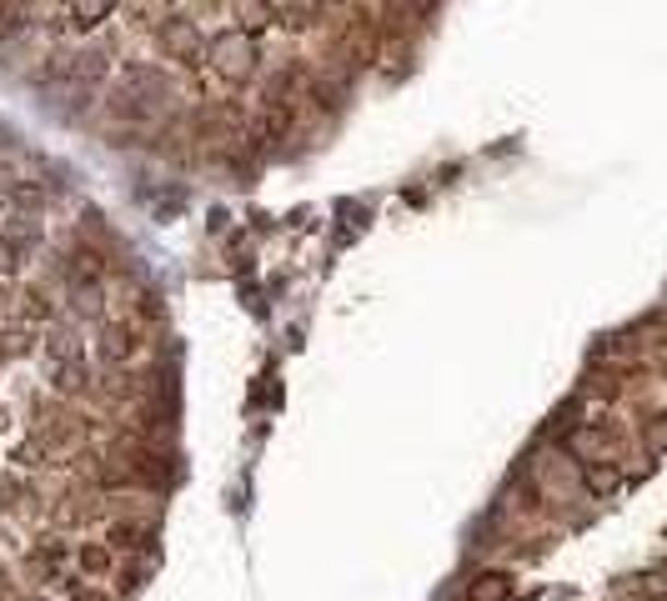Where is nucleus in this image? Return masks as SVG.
Instances as JSON below:
<instances>
[{
    "instance_id": "obj_3",
    "label": "nucleus",
    "mask_w": 667,
    "mask_h": 601,
    "mask_svg": "<svg viewBox=\"0 0 667 601\" xmlns=\"http://www.w3.org/2000/svg\"><path fill=\"white\" fill-rule=\"evenodd\" d=\"M136 326L131 321H101V342H95V351H101V361L106 366H120L136 356Z\"/></svg>"
},
{
    "instance_id": "obj_10",
    "label": "nucleus",
    "mask_w": 667,
    "mask_h": 601,
    "mask_svg": "<svg viewBox=\"0 0 667 601\" xmlns=\"http://www.w3.org/2000/svg\"><path fill=\"white\" fill-rule=\"evenodd\" d=\"M111 556H116V552H111V542L106 546H81V566H85V571H106Z\"/></svg>"
},
{
    "instance_id": "obj_5",
    "label": "nucleus",
    "mask_w": 667,
    "mask_h": 601,
    "mask_svg": "<svg viewBox=\"0 0 667 601\" xmlns=\"http://www.w3.org/2000/svg\"><path fill=\"white\" fill-rule=\"evenodd\" d=\"M286 126H291V116H286V106H281V101H266V106H262V116H256V126H251V136H256V141H281V136H286Z\"/></svg>"
},
{
    "instance_id": "obj_12",
    "label": "nucleus",
    "mask_w": 667,
    "mask_h": 601,
    "mask_svg": "<svg viewBox=\"0 0 667 601\" xmlns=\"http://www.w3.org/2000/svg\"><path fill=\"white\" fill-rule=\"evenodd\" d=\"M15 271V241L11 236H0V276Z\"/></svg>"
},
{
    "instance_id": "obj_11",
    "label": "nucleus",
    "mask_w": 667,
    "mask_h": 601,
    "mask_svg": "<svg viewBox=\"0 0 667 601\" xmlns=\"http://www.w3.org/2000/svg\"><path fill=\"white\" fill-rule=\"evenodd\" d=\"M25 316H31V321H50V316H56V307H50V301L36 291V286L25 291Z\"/></svg>"
},
{
    "instance_id": "obj_13",
    "label": "nucleus",
    "mask_w": 667,
    "mask_h": 601,
    "mask_svg": "<svg viewBox=\"0 0 667 601\" xmlns=\"http://www.w3.org/2000/svg\"><path fill=\"white\" fill-rule=\"evenodd\" d=\"M612 482H618V476H612L608 466H602V472H587V486H593V492H608Z\"/></svg>"
},
{
    "instance_id": "obj_6",
    "label": "nucleus",
    "mask_w": 667,
    "mask_h": 601,
    "mask_svg": "<svg viewBox=\"0 0 667 601\" xmlns=\"http://www.w3.org/2000/svg\"><path fill=\"white\" fill-rule=\"evenodd\" d=\"M272 21H276V11L266 5V0H237V25L246 31V36H262Z\"/></svg>"
},
{
    "instance_id": "obj_14",
    "label": "nucleus",
    "mask_w": 667,
    "mask_h": 601,
    "mask_svg": "<svg viewBox=\"0 0 667 601\" xmlns=\"http://www.w3.org/2000/svg\"><path fill=\"white\" fill-rule=\"evenodd\" d=\"M266 5H272V11L281 15V21H286V11H291V0H266Z\"/></svg>"
},
{
    "instance_id": "obj_4",
    "label": "nucleus",
    "mask_w": 667,
    "mask_h": 601,
    "mask_svg": "<svg viewBox=\"0 0 667 601\" xmlns=\"http://www.w3.org/2000/svg\"><path fill=\"white\" fill-rule=\"evenodd\" d=\"M106 542H111V552H146L156 542V531L141 527V521H111Z\"/></svg>"
},
{
    "instance_id": "obj_7",
    "label": "nucleus",
    "mask_w": 667,
    "mask_h": 601,
    "mask_svg": "<svg viewBox=\"0 0 667 601\" xmlns=\"http://www.w3.org/2000/svg\"><path fill=\"white\" fill-rule=\"evenodd\" d=\"M467 601H513V577H502V571L476 577L472 587H467Z\"/></svg>"
},
{
    "instance_id": "obj_1",
    "label": "nucleus",
    "mask_w": 667,
    "mask_h": 601,
    "mask_svg": "<svg viewBox=\"0 0 667 601\" xmlns=\"http://www.w3.org/2000/svg\"><path fill=\"white\" fill-rule=\"evenodd\" d=\"M206 60H211V71L221 76V81H251L256 76V36H246V31H216L211 46H206Z\"/></svg>"
},
{
    "instance_id": "obj_2",
    "label": "nucleus",
    "mask_w": 667,
    "mask_h": 601,
    "mask_svg": "<svg viewBox=\"0 0 667 601\" xmlns=\"http://www.w3.org/2000/svg\"><path fill=\"white\" fill-rule=\"evenodd\" d=\"M156 41H161V50H166L171 60H181V66H196V60H206V31L196 21H186V15H171L161 31H156Z\"/></svg>"
},
{
    "instance_id": "obj_9",
    "label": "nucleus",
    "mask_w": 667,
    "mask_h": 601,
    "mask_svg": "<svg viewBox=\"0 0 667 601\" xmlns=\"http://www.w3.org/2000/svg\"><path fill=\"white\" fill-rule=\"evenodd\" d=\"M56 386L60 391H85L91 386V371H85L76 356H66V361H56Z\"/></svg>"
},
{
    "instance_id": "obj_8",
    "label": "nucleus",
    "mask_w": 667,
    "mask_h": 601,
    "mask_svg": "<svg viewBox=\"0 0 667 601\" xmlns=\"http://www.w3.org/2000/svg\"><path fill=\"white\" fill-rule=\"evenodd\" d=\"M111 11H116V0H71V21L81 25V31H91V25H101Z\"/></svg>"
}]
</instances>
